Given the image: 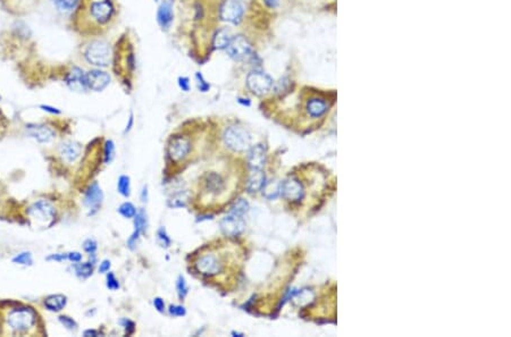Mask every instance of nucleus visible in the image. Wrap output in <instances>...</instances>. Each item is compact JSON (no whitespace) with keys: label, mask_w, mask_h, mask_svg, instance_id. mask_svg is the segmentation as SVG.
<instances>
[{"label":"nucleus","mask_w":511,"mask_h":337,"mask_svg":"<svg viewBox=\"0 0 511 337\" xmlns=\"http://www.w3.org/2000/svg\"><path fill=\"white\" fill-rule=\"evenodd\" d=\"M45 305L50 311H60L66 305V298L60 294L51 295L45 301Z\"/></svg>","instance_id":"b1692460"},{"label":"nucleus","mask_w":511,"mask_h":337,"mask_svg":"<svg viewBox=\"0 0 511 337\" xmlns=\"http://www.w3.org/2000/svg\"><path fill=\"white\" fill-rule=\"evenodd\" d=\"M109 268H110L109 261L108 260L102 261V263L100 264V267H99V273H107L108 271H109Z\"/></svg>","instance_id":"a18cd8bd"},{"label":"nucleus","mask_w":511,"mask_h":337,"mask_svg":"<svg viewBox=\"0 0 511 337\" xmlns=\"http://www.w3.org/2000/svg\"><path fill=\"white\" fill-rule=\"evenodd\" d=\"M243 16V6L240 0H226L220 8V17L225 22L237 24Z\"/></svg>","instance_id":"6e6552de"},{"label":"nucleus","mask_w":511,"mask_h":337,"mask_svg":"<svg viewBox=\"0 0 511 337\" xmlns=\"http://www.w3.org/2000/svg\"><path fill=\"white\" fill-rule=\"evenodd\" d=\"M224 142L233 151L243 152L249 150L251 138L245 128L240 126H230L224 132Z\"/></svg>","instance_id":"7ed1b4c3"},{"label":"nucleus","mask_w":511,"mask_h":337,"mask_svg":"<svg viewBox=\"0 0 511 337\" xmlns=\"http://www.w3.org/2000/svg\"><path fill=\"white\" fill-rule=\"evenodd\" d=\"M13 262L19 263V264H25V266H28V264H32V257H31L29 252H23V253H20V255L15 257L13 259Z\"/></svg>","instance_id":"72a5a7b5"},{"label":"nucleus","mask_w":511,"mask_h":337,"mask_svg":"<svg viewBox=\"0 0 511 337\" xmlns=\"http://www.w3.org/2000/svg\"><path fill=\"white\" fill-rule=\"evenodd\" d=\"M231 32L226 29L219 30L214 38V47L216 49H226L231 41Z\"/></svg>","instance_id":"393cba45"},{"label":"nucleus","mask_w":511,"mask_h":337,"mask_svg":"<svg viewBox=\"0 0 511 337\" xmlns=\"http://www.w3.org/2000/svg\"><path fill=\"white\" fill-rule=\"evenodd\" d=\"M59 152H60L61 158H63L65 160V162H67V163H73V162H75V160L77 158H79L80 152H81V149H80L79 146H77L76 143L66 142V143H63L60 146Z\"/></svg>","instance_id":"6ab92c4d"},{"label":"nucleus","mask_w":511,"mask_h":337,"mask_svg":"<svg viewBox=\"0 0 511 337\" xmlns=\"http://www.w3.org/2000/svg\"><path fill=\"white\" fill-rule=\"evenodd\" d=\"M84 56L90 64L105 67L110 63L112 51L109 44L102 40H96L86 47Z\"/></svg>","instance_id":"f03ea898"},{"label":"nucleus","mask_w":511,"mask_h":337,"mask_svg":"<svg viewBox=\"0 0 511 337\" xmlns=\"http://www.w3.org/2000/svg\"><path fill=\"white\" fill-rule=\"evenodd\" d=\"M281 193L284 198L290 201H300L304 195L301 183L296 178H288L281 183Z\"/></svg>","instance_id":"9b49d317"},{"label":"nucleus","mask_w":511,"mask_h":337,"mask_svg":"<svg viewBox=\"0 0 511 337\" xmlns=\"http://www.w3.org/2000/svg\"><path fill=\"white\" fill-rule=\"evenodd\" d=\"M220 228L225 235L236 236L245 231L246 222L242 217L231 214L220 221Z\"/></svg>","instance_id":"1a4fd4ad"},{"label":"nucleus","mask_w":511,"mask_h":337,"mask_svg":"<svg viewBox=\"0 0 511 337\" xmlns=\"http://www.w3.org/2000/svg\"><path fill=\"white\" fill-rule=\"evenodd\" d=\"M56 260V261H64L66 260V259H69V257H67V255H54V256H51L48 258V260Z\"/></svg>","instance_id":"49530a36"},{"label":"nucleus","mask_w":511,"mask_h":337,"mask_svg":"<svg viewBox=\"0 0 511 337\" xmlns=\"http://www.w3.org/2000/svg\"><path fill=\"white\" fill-rule=\"evenodd\" d=\"M188 202V193L187 192H179L174 194L172 198L168 200V206L170 208H182L187 206Z\"/></svg>","instance_id":"bb28decb"},{"label":"nucleus","mask_w":511,"mask_h":337,"mask_svg":"<svg viewBox=\"0 0 511 337\" xmlns=\"http://www.w3.org/2000/svg\"><path fill=\"white\" fill-rule=\"evenodd\" d=\"M226 49L231 58L235 60H243L251 56L252 53L251 43L243 35H236V37L232 38Z\"/></svg>","instance_id":"0eeeda50"},{"label":"nucleus","mask_w":511,"mask_h":337,"mask_svg":"<svg viewBox=\"0 0 511 337\" xmlns=\"http://www.w3.org/2000/svg\"><path fill=\"white\" fill-rule=\"evenodd\" d=\"M157 20L163 29H167L173 20V9L170 2H165L161 5L157 13Z\"/></svg>","instance_id":"a211bd4d"},{"label":"nucleus","mask_w":511,"mask_h":337,"mask_svg":"<svg viewBox=\"0 0 511 337\" xmlns=\"http://www.w3.org/2000/svg\"><path fill=\"white\" fill-rule=\"evenodd\" d=\"M67 83H69V85L73 90L82 91V90H85L86 89L85 80H84V74H83V72H82L79 69H74L73 70V72H72V73L70 74V77H69V80H67Z\"/></svg>","instance_id":"5701e85b"},{"label":"nucleus","mask_w":511,"mask_h":337,"mask_svg":"<svg viewBox=\"0 0 511 337\" xmlns=\"http://www.w3.org/2000/svg\"><path fill=\"white\" fill-rule=\"evenodd\" d=\"M115 0H79L74 15L75 29L85 35H99L115 20Z\"/></svg>","instance_id":"f257e3e1"},{"label":"nucleus","mask_w":511,"mask_h":337,"mask_svg":"<svg viewBox=\"0 0 511 337\" xmlns=\"http://www.w3.org/2000/svg\"><path fill=\"white\" fill-rule=\"evenodd\" d=\"M83 248L86 252L90 253V255H94L97 250V242L95 240H91V238H89V240H86L84 242Z\"/></svg>","instance_id":"58836bf2"},{"label":"nucleus","mask_w":511,"mask_h":337,"mask_svg":"<svg viewBox=\"0 0 511 337\" xmlns=\"http://www.w3.org/2000/svg\"><path fill=\"white\" fill-rule=\"evenodd\" d=\"M265 174L262 169H251V173L248 178V190L251 193L260 191L265 185Z\"/></svg>","instance_id":"f3484780"},{"label":"nucleus","mask_w":511,"mask_h":337,"mask_svg":"<svg viewBox=\"0 0 511 337\" xmlns=\"http://www.w3.org/2000/svg\"><path fill=\"white\" fill-rule=\"evenodd\" d=\"M176 288H177L180 298H182V299L185 298V295L188 294L189 288H188V285H187V283H185V279L183 276L179 277L177 283H176Z\"/></svg>","instance_id":"f704fd0d"},{"label":"nucleus","mask_w":511,"mask_h":337,"mask_svg":"<svg viewBox=\"0 0 511 337\" xmlns=\"http://www.w3.org/2000/svg\"><path fill=\"white\" fill-rule=\"evenodd\" d=\"M261 190L267 199H276L281 193V183L277 182V181H272L270 183H265L264 188Z\"/></svg>","instance_id":"a878e982"},{"label":"nucleus","mask_w":511,"mask_h":337,"mask_svg":"<svg viewBox=\"0 0 511 337\" xmlns=\"http://www.w3.org/2000/svg\"><path fill=\"white\" fill-rule=\"evenodd\" d=\"M53 3L59 9L71 10V9H74L77 6L79 0H53Z\"/></svg>","instance_id":"2f4dec72"},{"label":"nucleus","mask_w":511,"mask_h":337,"mask_svg":"<svg viewBox=\"0 0 511 337\" xmlns=\"http://www.w3.org/2000/svg\"><path fill=\"white\" fill-rule=\"evenodd\" d=\"M197 79H198V86H199V89L203 91V92H206L208 89H209V84L208 83H206L203 79V76H201L200 74H197Z\"/></svg>","instance_id":"a19ab883"},{"label":"nucleus","mask_w":511,"mask_h":337,"mask_svg":"<svg viewBox=\"0 0 511 337\" xmlns=\"http://www.w3.org/2000/svg\"><path fill=\"white\" fill-rule=\"evenodd\" d=\"M39 0H0V4L8 13L14 15H23L38 4Z\"/></svg>","instance_id":"f8f14e48"},{"label":"nucleus","mask_w":511,"mask_h":337,"mask_svg":"<svg viewBox=\"0 0 511 337\" xmlns=\"http://www.w3.org/2000/svg\"><path fill=\"white\" fill-rule=\"evenodd\" d=\"M89 335L98 336V333H97L96 330H86V331H84V336H89Z\"/></svg>","instance_id":"09e8293b"},{"label":"nucleus","mask_w":511,"mask_h":337,"mask_svg":"<svg viewBox=\"0 0 511 337\" xmlns=\"http://www.w3.org/2000/svg\"><path fill=\"white\" fill-rule=\"evenodd\" d=\"M118 211H120V214L123 217H125V218H132V217H134L137 214L136 207H134L132 204H130V202H125V204H123L120 207Z\"/></svg>","instance_id":"7c9ffc66"},{"label":"nucleus","mask_w":511,"mask_h":337,"mask_svg":"<svg viewBox=\"0 0 511 337\" xmlns=\"http://www.w3.org/2000/svg\"><path fill=\"white\" fill-rule=\"evenodd\" d=\"M157 235H158V241L161 242L162 246L168 248L169 244H170V240H169V237L167 236L166 232H165L164 228H161V230L158 231V234Z\"/></svg>","instance_id":"e433bc0d"},{"label":"nucleus","mask_w":511,"mask_h":337,"mask_svg":"<svg viewBox=\"0 0 511 337\" xmlns=\"http://www.w3.org/2000/svg\"><path fill=\"white\" fill-rule=\"evenodd\" d=\"M179 84L181 86V89H182L183 91H189L190 84H189V80L187 79V77H180Z\"/></svg>","instance_id":"79ce46f5"},{"label":"nucleus","mask_w":511,"mask_h":337,"mask_svg":"<svg viewBox=\"0 0 511 337\" xmlns=\"http://www.w3.org/2000/svg\"><path fill=\"white\" fill-rule=\"evenodd\" d=\"M117 189H118V192L123 195V196H130V177L128 176H125V175H123L120 177V179H118V183H117Z\"/></svg>","instance_id":"c85d7f7f"},{"label":"nucleus","mask_w":511,"mask_h":337,"mask_svg":"<svg viewBox=\"0 0 511 337\" xmlns=\"http://www.w3.org/2000/svg\"><path fill=\"white\" fill-rule=\"evenodd\" d=\"M114 157H115V146L112 141H107L105 147V163L109 164Z\"/></svg>","instance_id":"473e14b6"},{"label":"nucleus","mask_w":511,"mask_h":337,"mask_svg":"<svg viewBox=\"0 0 511 337\" xmlns=\"http://www.w3.org/2000/svg\"><path fill=\"white\" fill-rule=\"evenodd\" d=\"M107 287L112 289V291H116V289L120 288V283L115 277V275L109 273L107 275Z\"/></svg>","instance_id":"c9c22d12"},{"label":"nucleus","mask_w":511,"mask_h":337,"mask_svg":"<svg viewBox=\"0 0 511 337\" xmlns=\"http://www.w3.org/2000/svg\"><path fill=\"white\" fill-rule=\"evenodd\" d=\"M29 217L34 226L48 227L55 219V210L47 201L41 200L30 207Z\"/></svg>","instance_id":"20e7f679"},{"label":"nucleus","mask_w":511,"mask_h":337,"mask_svg":"<svg viewBox=\"0 0 511 337\" xmlns=\"http://www.w3.org/2000/svg\"><path fill=\"white\" fill-rule=\"evenodd\" d=\"M67 257H69V260L73 261V262H80L81 259H82V255H80L79 252L69 253V255H67Z\"/></svg>","instance_id":"c03bdc74"},{"label":"nucleus","mask_w":511,"mask_h":337,"mask_svg":"<svg viewBox=\"0 0 511 337\" xmlns=\"http://www.w3.org/2000/svg\"><path fill=\"white\" fill-rule=\"evenodd\" d=\"M195 268L200 274L206 275V276H214L219 273L220 264L215 256L206 255L198 259V261L195 262Z\"/></svg>","instance_id":"ddd939ff"},{"label":"nucleus","mask_w":511,"mask_h":337,"mask_svg":"<svg viewBox=\"0 0 511 337\" xmlns=\"http://www.w3.org/2000/svg\"><path fill=\"white\" fill-rule=\"evenodd\" d=\"M102 199H104V194H102V191L99 188V185L95 183L94 185L90 186V189L87 190L85 194L84 202L87 207L90 208H94V207H98L100 204Z\"/></svg>","instance_id":"aec40b11"},{"label":"nucleus","mask_w":511,"mask_h":337,"mask_svg":"<svg viewBox=\"0 0 511 337\" xmlns=\"http://www.w3.org/2000/svg\"><path fill=\"white\" fill-rule=\"evenodd\" d=\"M248 210H249V204H248L246 200L240 199L239 201L235 202L233 207H232L231 214L242 217Z\"/></svg>","instance_id":"c756f323"},{"label":"nucleus","mask_w":511,"mask_h":337,"mask_svg":"<svg viewBox=\"0 0 511 337\" xmlns=\"http://www.w3.org/2000/svg\"><path fill=\"white\" fill-rule=\"evenodd\" d=\"M247 85L252 93L264 96L271 91L273 86L272 77L260 71H254L247 77Z\"/></svg>","instance_id":"423d86ee"},{"label":"nucleus","mask_w":511,"mask_h":337,"mask_svg":"<svg viewBox=\"0 0 511 337\" xmlns=\"http://www.w3.org/2000/svg\"><path fill=\"white\" fill-rule=\"evenodd\" d=\"M75 272L80 278H87L94 272V264L90 262L77 263L75 266Z\"/></svg>","instance_id":"cd10ccee"},{"label":"nucleus","mask_w":511,"mask_h":337,"mask_svg":"<svg viewBox=\"0 0 511 337\" xmlns=\"http://www.w3.org/2000/svg\"><path fill=\"white\" fill-rule=\"evenodd\" d=\"M327 103L322 99H312L308 101L307 105V111L312 117H321L323 116L325 113L327 111Z\"/></svg>","instance_id":"4be33fe9"},{"label":"nucleus","mask_w":511,"mask_h":337,"mask_svg":"<svg viewBox=\"0 0 511 337\" xmlns=\"http://www.w3.org/2000/svg\"><path fill=\"white\" fill-rule=\"evenodd\" d=\"M190 142L187 139L175 138L168 147V154L170 159L174 160V162H180V160L187 157L190 151Z\"/></svg>","instance_id":"4468645a"},{"label":"nucleus","mask_w":511,"mask_h":337,"mask_svg":"<svg viewBox=\"0 0 511 337\" xmlns=\"http://www.w3.org/2000/svg\"><path fill=\"white\" fill-rule=\"evenodd\" d=\"M248 163L251 169H262L266 163V151L262 146H256L250 149L248 154Z\"/></svg>","instance_id":"2eb2a0df"},{"label":"nucleus","mask_w":511,"mask_h":337,"mask_svg":"<svg viewBox=\"0 0 511 337\" xmlns=\"http://www.w3.org/2000/svg\"><path fill=\"white\" fill-rule=\"evenodd\" d=\"M8 326L15 333H25L34 325V314L29 309L13 310L8 314Z\"/></svg>","instance_id":"39448f33"},{"label":"nucleus","mask_w":511,"mask_h":337,"mask_svg":"<svg viewBox=\"0 0 511 337\" xmlns=\"http://www.w3.org/2000/svg\"><path fill=\"white\" fill-rule=\"evenodd\" d=\"M264 2L270 8H276L280 4V0H264Z\"/></svg>","instance_id":"de8ad7c7"},{"label":"nucleus","mask_w":511,"mask_h":337,"mask_svg":"<svg viewBox=\"0 0 511 337\" xmlns=\"http://www.w3.org/2000/svg\"><path fill=\"white\" fill-rule=\"evenodd\" d=\"M59 320H60V323L63 324L66 328L75 329L77 327V325H76L75 321L73 319H72V318L66 317V316H61V317H59Z\"/></svg>","instance_id":"4c0bfd02"},{"label":"nucleus","mask_w":511,"mask_h":337,"mask_svg":"<svg viewBox=\"0 0 511 337\" xmlns=\"http://www.w3.org/2000/svg\"><path fill=\"white\" fill-rule=\"evenodd\" d=\"M84 80L86 87L94 91H102L109 84L110 77L105 72L95 70L84 74Z\"/></svg>","instance_id":"9d476101"},{"label":"nucleus","mask_w":511,"mask_h":337,"mask_svg":"<svg viewBox=\"0 0 511 337\" xmlns=\"http://www.w3.org/2000/svg\"><path fill=\"white\" fill-rule=\"evenodd\" d=\"M136 219H134V226H136V232L133 233V235L132 237L128 240V245H130V248L133 249V245L136 244V242L138 240V237L139 235L141 234V233L144 231V228H146V225H147V218H146V214H144V211L143 210H140L138 212V214H136Z\"/></svg>","instance_id":"412c9836"},{"label":"nucleus","mask_w":511,"mask_h":337,"mask_svg":"<svg viewBox=\"0 0 511 337\" xmlns=\"http://www.w3.org/2000/svg\"><path fill=\"white\" fill-rule=\"evenodd\" d=\"M169 313L181 317V316L185 314V309L183 307H181V305H172V307L169 308Z\"/></svg>","instance_id":"ea45409f"},{"label":"nucleus","mask_w":511,"mask_h":337,"mask_svg":"<svg viewBox=\"0 0 511 337\" xmlns=\"http://www.w3.org/2000/svg\"><path fill=\"white\" fill-rule=\"evenodd\" d=\"M153 305H154V308L159 311V312H163L164 309H165V303L161 298H156L153 300Z\"/></svg>","instance_id":"37998d69"},{"label":"nucleus","mask_w":511,"mask_h":337,"mask_svg":"<svg viewBox=\"0 0 511 337\" xmlns=\"http://www.w3.org/2000/svg\"><path fill=\"white\" fill-rule=\"evenodd\" d=\"M29 134L39 142H49L55 138V133L51 128L45 125H30L28 127Z\"/></svg>","instance_id":"dca6fc26"}]
</instances>
